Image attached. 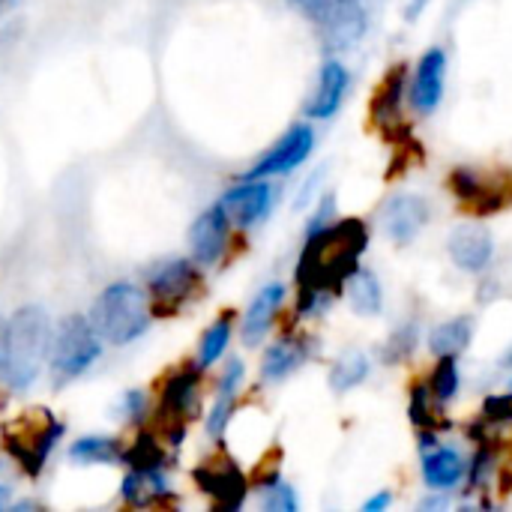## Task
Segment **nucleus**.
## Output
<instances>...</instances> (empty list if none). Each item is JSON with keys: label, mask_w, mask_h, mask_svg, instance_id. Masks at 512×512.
Returning a JSON list of instances; mask_svg holds the SVG:
<instances>
[{"label": "nucleus", "mask_w": 512, "mask_h": 512, "mask_svg": "<svg viewBox=\"0 0 512 512\" xmlns=\"http://www.w3.org/2000/svg\"><path fill=\"white\" fill-rule=\"evenodd\" d=\"M369 246V228L360 219L327 222L324 228L306 234V246L297 264L300 300L297 309L318 312L330 294L342 291L345 282L360 267V258Z\"/></svg>", "instance_id": "obj_1"}, {"label": "nucleus", "mask_w": 512, "mask_h": 512, "mask_svg": "<svg viewBox=\"0 0 512 512\" xmlns=\"http://www.w3.org/2000/svg\"><path fill=\"white\" fill-rule=\"evenodd\" d=\"M51 321L48 312L42 306H24L12 315V321H6V345H9V357H6V387L12 393H24L33 387V381L39 378V369L51 351Z\"/></svg>", "instance_id": "obj_2"}, {"label": "nucleus", "mask_w": 512, "mask_h": 512, "mask_svg": "<svg viewBox=\"0 0 512 512\" xmlns=\"http://www.w3.org/2000/svg\"><path fill=\"white\" fill-rule=\"evenodd\" d=\"M90 324L102 342L117 348L141 339L150 327V309L144 291H138L129 282L108 285L90 309Z\"/></svg>", "instance_id": "obj_3"}, {"label": "nucleus", "mask_w": 512, "mask_h": 512, "mask_svg": "<svg viewBox=\"0 0 512 512\" xmlns=\"http://www.w3.org/2000/svg\"><path fill=\"white\" fill-rule=\"evenodd\" d=\"M303 18H309L327 51L351 48L369 30V12L363 0H288Z\"/></svg>", "instance_id": "obj_4"}, {"label": "nucleus", "mask_w": 512, "mask_h": 512, "mask_svg": "<svg viewBox=\"0 0 512 512\" xmlns=\"http://www.w3.org/2000/svg\"><path fill=\"white\" fill-rule=\"evenodd\" d=\"M102 339L96 336L90 318L69 315L60 321L54 339H51V375L54 384H69L78 375H84L102 354Z\"/></svg>", "instance_id": "obj_5"}, {"label": "nucleus", "mask_w": 512, "mask_h": 512, "mask_svg": "<svg viewBox=\"0 0 512 512\" xmlns=\"http://www.w3.org/2000/svg\"><path fill=\"white\" fill-rule=\"evenodd\" d=\"M60 435H63V423L54 420L51 411H33L3 429V447L21 465L24 474L39 477Z\"/></svg>", "instance_id": "obj_6"}, {"label": "nucleus", "mask_w": 512, "mask_h": 512, "mask_svg": "<svg viewBox=\"0 0 512 512\" xmlns=\"http://www.w3.org/2000/svg\"><path fill=\"white\" fill-rule=\"evenodd\" d=\"M147 288H150L153 312L171 315L195 297V291L201 288V276L186 258H171L150 273Z\"/></svg>", "instance_id": "obj_7"}, {"label": "nucleus", "mask_w": 512, "mask_h": 512, "mask_svg": "<svg viewBox=\"0 0 512 512\" xmlns=\"http://www.w3.org/2000/svg\"><path fill=\"white\" fill-rule=\"evenodd\" d=\"M312 147H315V132H312V126H306V123H297V126H291L240 180H264V177H276V174H288V171H294V168H300L306 159H309V153H312Z\"/></svg>", "instance_id": "obj_8"}, {"label": "nucleus", "mask_w": 512, "mask_h": 512, "mask_svg": "<svg viewBox=\"0 0 512 512\" xmlns=\"http://www.w3.org/2000/svg\"><path fill=\"white\" fill-rule=\"evenodd\" d=\"M198 378H201V369H186V372H177L165 390H162V405H159V417L168 429V438L171 444H180L183 438V426L186 420L195 414L198 408Z\"/></svg>", "instance_id": "obj_9"}, {"label": "nucleus", "mask_w": 512, "mask_h": 512, "mask_svg": "<svg viewBox=\"0 0 512 512\" xmlns=\"http://www.w3.org/2000/svg\"><path fill=\"white\" fill-rule=\"evenodd\" d=\"M195 483L204 495H210L216 501L219 510H237L246 501V477L240 474V468L228 459L222 462H207L201 468H195Z\"/></svg>", "instance_id": "obj_10"}, {"label": "nucleus", "mask_w": 512, "mask_h": 512, "mask_svg": "<svg viewBox=\"0 0 512 512\" xmlns=\"http://www.w3.org/2000/svg\"><path fill=\"white\" fill-rule=\"evenodd\" d=\"M432 210L429 201L420 195H396L384 204L381 210V225L387 231V237L399 246H408L429 222Z\"/></svg>", "instance_id": "obj_11"}, {"label": "nucleus", "mask_w": 512, "mask_h": 512, "mask_svg": "<svg viewBox=\"0 0 512 512\" xmlns=\"http://www.w3.org/2000/svg\"><path fill=\"white\" fill-rule=\"evenodd\" d=\"M231 219V225L252 228L255 222L267 219L273 207V186L267 180H240L222 201H219Z\"/></svg>", "instance_id": "obj_12"}, {"label": "nucleus", "mask_w": 512, "mask_h": 512, "mask_svg": "<svg viewBox=\"0 0 512 512\" xmlns=\"http://www.w3.org/2000/svg\"><path fill=\"white\" fill-rule=\"evenodd\" d=\"M444 81H447V51L429 48L420 57L414 81H411V105L417 114H432L441 105Z\"/></svg>", "instance_id": "obj_13"}, {"label": "nucleus", "mask_w": 512, "mask_h": 512, "mask_svg": "<svg viewBox=\"0 0 512 512\" xmlns=\"http://www.w3.org/2000/svg\"><path fill=\"white\" fill-rule=\"evenodd\" d=\"M228 231H231V219L225 213L222 204H213L210 210H204L189 234L192 243V255L198 264H216L228 246Z\"/></svg>", "instance_id": "obj_14"}, {"label": "nucleus", "mask_w": 512, "mask_h": 512, "mask_svg": "<svg viewBox=\"0 0 512 512\" xmlns=\"http://www.w3.org/2000/svg\"><path fill=\"white\" fill-rule=\"evenodd\" d=\"M447 252L459 270L483 273L492 261L495 243H492V234L486 225H459L447 240Z\"/></svg>", "instance_id": "obj_15"}, {"label": "nucleus", "mask_w": 512, "mask_h": 512, "mask_svg": "<svg viewBox=\"0 0 512 512\" xmlns=\"http://www.w3.org/2000/svg\"><path fill=\"white\" fill-rule=\"evenodd\" d=\"M348 81H351V75H348V69H345L336 57L324 60V66H321V72H318L315 93H312L309 102H306V114L315 117V120L333 117V114L339 111L345 93H348Z\"/></svg>", "instance_id": "obj_16"}, {"label": "nucleus", "mask_w": 512, "mask_h": 512, "mask_svg": "<svg viewBox=\"0 0 512 512\" xmlns=\"http://www.w3.org/2000/svg\"><path fill=\"white\" fill-rule=\"evenodd\" d=\"M420 468H423V480L432 492H447L453 486L462 483L468 465L462 459L459 450L453 447H444V444H429L423 447V459H420Z\"/></svg>", "instance_id": "obj_17"}, {"label": "nucleus", "mask_w": 512, "mask_h": 512, "mask_svg": "<svg viewBox=\"0 0 512 512\" xmlns=\"http://www.w3.org/2000/svg\"><path fill=\"white\" fill-rule=\"evenodd\" d=\"M450 186L456 192V198L477 216H489V213H498L504 204H507V195L498 192L492 183H486L477 171H468V168H456L453 177H450Z\"/></svg>", "instance_id": "obj_18"}, {"label": "nucleus", "mask_w": 512, "mask_h": 512, "mask_svg": "<svg viewBox=\"0 0 512 512\" xmlns=\"http://www.w3.org/2000/svg\"><path fill=\"white\" fill-rule=\"evenodd\" d=\"M282 300H285V288L279 282L258 291V297L252 300V306L246 309V318H243V342L246 345H258L267 336V330L276 321Z\"/></svg>", "instance_id": "obj_19"}, {"label": "nucleus", "mask_w": 512, "mask_h": 512, "mask_svg": "<svg viewBox=\"0 0 512 512\" xmlns=\"http://www.w3.org/2000/svg\"><path fill=\"white\" fill-rule=\"evenodd\" d=\"M312 348L306 339H297V336H288V339H279L276 345L267 348L264 354V363H261V378L267 384H276L282 378H288L291 372H297L306 360H309Z\"/></svg>", "instance_id": "obj_20"}, {"label": "nucleus", "mask_w": 512, "mask_h": 512, "mask_svg": "<svg viewBox=\"0 0 512 512\" xmlns=\"http://www.w3.org/2000/svg\"><path fill=\"white\" fill-rule=\"evenodd\" d=\"M240 381H243V363L240 360H231L222 372V381H219V393H216V402H213V411L207 417V432L210 438L222 441L225 429H228V420L234 414V402H237V390H240Z\"/></svg>", "instance_id": "obj_21"}, {"label": "nucleus", "mask_w": 512, "mask_h": 512, "mask_svg": "<svg viewBox=\"0 0 512 512\" xmlns=\"http://www.w3.org/2000/svg\"><path fill=\"white\" fill-rule=\"evenodd\" d=\"M345 288H348V303L357 315L372 318L384 309V291H381V282L372 270L357 267L354 276L345 282Z\"/></svg>", "instance_id": "obj_22"}, {"label": "nucleus", "mask_w": 512, "mask_h": 512, "mask_svg": "<svg viewBox=\"0 0 512 512\" xmlns=\"http://www.w3.org/2000/svg\"><path fill=\"white\" fill-rule=\"evenodd\" d=\"M471 336H474V321L471 318L444 321L429 333V351L435 357H456L471 345Z\"/></svg>", "instance_id": "obj_23"}, {"label": "nucleus", "mask_w": 512, "mask_h": 512, "mask_svg": "<svg viewBox=\"0 0 512 512\" xmlns=\"http://www.w3.org/2000/svg\"><path fill=\"white\" fill-rule=\"evenodd\" d=\"M120 492H123L126 504H132V507H150L153 501H159V498L168 495V483H165V477L159 471H138V468H132V474L123 480V489Z\"/></svg>", "instance_id": "obj_24"}, {"label": "nucleus", "mask_w": 512, "mask_h": 512, "mask_svg": "<svg viewBox=\"0 0 512 512\" xmlns=\"http://www.w3.org/2000/svg\"><path fill=\"white\" fill-rule=\"evenodd\" d=\"M369 378V357L363 351H345L330 369V390L348 393Z\"/></svg>", "instance_id": "obj_25"}, {"label": "nucleus", "mask_w": 512, "mask_h": 512, "mask_svg": "<svg viewBox=\"0 0 512 512\" xmlns=\"http://www.w3.org/2000/svg\"><path fill=\"white\" fill-rule=\"evenodd\" d=\"M69 456L81 465H114L123 459V447L108 438V435H96V438H81L72 444Z\"/></svg>", "instance_id": "obj_26"}, {"label": "nucleus", "mask_w": 512, "mask_h": 512, "mask_svg": "<svg viewBox=\"0 0 512 512\" xmlns=\"http://www.w3.org/2000/svg\"><path fill=\"white\" fill-rule=\"evenodd\" d=\"M402 90H405V69L399 66V69H393V72L384 78V84H381V90L375 93V102H372V117H375L381 126L399 114Z\"/></svg>", "instance_id": "obj_27"}, {"label": "nucleus", "mask_w": 512, "mask_h": 512, "mask_svg": "<svg viewBox=\"0 0 512 512\" xmlns=\"http://www.w3.org/2000/svg\"><path fill=\"white\" fill-rule=\"evenodd\" d=\"M459 366H456V357H438V366L432 372V381H429V393L438 405H450L459 393Z\"/></svg>", "instance_id": "obj_28"}, {"label": "nucleus", "mask_w": 512, "mask_h": 512, "mask_svg": "<svg viewBox=\"0 0 512 512\" xmlns=\"http://www.w3.org/2000/svg\"><path fill=\"white\" fill-rule=\"evenodd\" d=\"M123 462L138 471H162L165 468V450L153 435H141L129 450H123Z\"/></svg>", "instance_id": "obj_29"}, {"label": "nucleus", "mask_w": 512, "mask_h": 512, "mask_svg": "<svg viewBox=\"0 0 512 512\" xmlns=\"http://www.w3.org/2000/svg\"><path fill=\"white\" fill-rule=\"evenodd\" d=\"M228 339H231V318L222 315V318L204 333V339H201V348H198V369L213 366V363L225 354Z\"/></svg>", "instance_id": "obj_30"}, {"label": "nucleus", "mask_w": 512, "mask_h": 512, "mask_svg": "<svg viewBox=\"0 0 512 512\" xmlns=\"http://www.w3.org/2000/svg\"><path fill=\"white\" fill-rule=\"evenodd\" d=\"M264 510L270 512H297V495L288 483H267L264 486Z\"/></svg>", "instance_id": "obj_31"}, {"label": "nucleus", "mask_w": 512, "mask_h": 512, "mask_svg": "<svg viewBox=\"0 0 512 512\" xmlns=\"http://www.w3.org/2000/svg\"><path fill=\"white\" fill-rule=\"evenodd\" d=\"M414 345H417V333H414V327L408 324V327H402V330L393 333V339H390V345H387V351H384V360H387V363H399V360H405V357L414 351Z\"/></svg>", "instance_id": "obj_32"}, {"label": "nucleus", "mask_w": 512, "mask_h": 512, "mask_svg": "<svg viewBox=\"0 0 512 512\" xmlns=\"http://www.w3.org/2000/svg\"><path fill=\"white\" fill-rule=\"evenodd\" d=\"M429 402H432L429 387H414V390H411V420H414L420 429L438 426V423L432 420V408H429Z\"/></svg>", "instance_id": "obj_33"}, {"label": "nucleus", "mask_w": 512, "mask_h": 512, "mask_svg": "<svg viewBox=\"0 0 512 512\" xmlns=\"http://www.w3.org/2000/svg\"><path fill=\"white\" fill-rule=\"evenodd\" d=\"M486 423H512V390L504 396H489L483 405Z\"/></svg>", "instance_id": "obj_34"}, {"label": "nucleus", "mask_w": 512, "mask_h": 512, "mask_svg": "<svg viewBox=\"0 0 512 512\" xmlns=\"http://www.w3.org/2000/svg\"><path fill=\"white\" fill-rule=\"evenodd\" d=\"M120 408H123V414H126L129 420L141 423V420H144V411H147V396H144L141 390H129V393L123 396Z\"/></svg>", "instance_id": "obj_35"}, {"label": "nucleus", "mask_w": 512, "mask_h": 512, "mask_svg": "<svg viewBox=\"0 0 512 512\" xmlns=\"http://www.w3.org/2000/svg\"><path fill=\"white\" fill-rule=\"evenodd\" d=\"M390 504H393V492H387V489H384V492L372 495V498L363 504V512H384Z\"/></svg>", "instance_id": "obj_36"}, {"label": "nucleus", "mask_w": 512, "mask_h": 512, "mask_svg": "<svg viewBox=\"0 0 512 512\" xmlns=\"http://www.w3.org/2000/svg\"><path fill=\"white\" fill-rule=\"evenodd\" d=\"M6 357H9V345H6V321L0 318V378L6 375Z\"/></svg>", "instance_id": "obj_37"}, {"label": "nucleus", "mask_w": 512, "mask_h": 512, "mask_svg": "<svg viewBox=\"0 0 512 512\" xmlns=\"http://www.w3.org/2000/svg\"><path fill=\"white\" fill-rule=\"evenodd\" d=\"M426 3H429V0H411V3H408V18H417V15L426 9Z\"/></svg>", "instance_id": "obj_38"}, {"label": "nucleus", "mask_w": 512, "mask_h": 512, "mask_svg": "<svg viewBox=\"0 0 512 512\" xmlns=\"http://www.w3.org/2000/svg\"><path fill=\"white\" fill-rule=\"evenodd\" d=\"M6 507H9V489L0 486V510H6Z\"/></svg>", "instance_id": "obj_39"}, {"label": "nucleus", "mask_w": 512, "mask_h": 512, "mask_svg": "<svg viewBox=\"0 0 512 512\" xmlns=\"http://www.w3.org/2000/svg\"><path fill=\"white\" fill-rule=\"evenodd\" d=\"M12 3H15V0H0V18L12 9Z\"/></svg>", "instance_id": "obj_40"}, {"label": "nucleus", "mask_w": 512, "mask_h": 512, "mask_svg": "<svg viewBox=\"0 0 512 512\" xmlns=\"http://www.w3.org/2000/svg\"><path fill=\"white\" fill-rule=\"evenodd\" d=\"M510 390H512V381H510Z\"/></svg>", "instance_id": "obj_41"}]
</instances>
